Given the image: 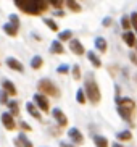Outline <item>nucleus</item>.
Returning <instances> with one entry per match:
<instances>
[{
  "instance_id": "obj_1",
  "label": "nucleus",
  "mask_w": 137,
  "mask_h": 147,
  "mask_svg": "<svg viewBox=\"0 0 137 147\" xmlns=\"http://www.w3.org/2000/svg\"><path fill=\"white\" fill-rule=\"evenodd\" d=\"M15 3L29 15H37L44 10V2L42 0H15Z\"/></svg>"
},
{
  "instance_id": "obj_2",
  "label": "nucleus",
  "mask_w": 137,
  "mask_h": 147,
  "mask_svg": "<svg viewBox=\"0 0 137 147\" xmlns=\"http://www.w3.org/2000/svg\"><path fill=\"white\" fill-rule=\"evenodd\" d=\"M86 92H87V97H89L92 102H99V100H100L99 86L94 82V79H92V78H90L89 81L86 82Z\"/></svg>"
},
{
  "instance_id": "obj_3",
  "label": "nucleus",
  "mask_w": 137,
  "mask_h": 147,
  "mask_svg": "<svg viewBox=\"0 0 137 147\" xmlns=\"http://www.w3.org/2000/svg\"><path fill=\"white\" fill-rule=\"evenodd\" d=\"M69 50H71L73 53H76V55H82V53L86 52L84 47H82V44L79 42L77 39H71V40H69Z\"/></svg>"
},
{
  "instance_id": "obj_4",
  "label": "nucleus",
  "mask_w": 137,
  "mask_h": 147,
  "mask_svg": "<svg viewBox=\"0 0 137 147\" xmlns=\"http://www.w3.org/2000/svg\"><path fill=\"white\" fill-rule=\"evenodd\" d=\"M34 102L40 107V110L42 112H47L48 110V100H47V97L45 95H42V94H36L34 95Z\"/></svg>"
},
{
  "instance_id": "obj_5",
  "label": "nucleus",
  "mask_w": 137,
  "mask_h": 147,
  "mask_svg": "<svg viewBox=\"0 0 137 147\" xmlns=\"http://www.w3.org/2000/svg\"><path fill=\"white\" fill-rule=\"evenodd\" d=\"M7 66L11 69H15V71H24V66H23L21 61H18L16 58H7Z\"/></svg>"
},
{
  "instance_id": "obj_6",
  "label": "nucleus",
  "mask_w": 137,
  "mask_h": 147,
  "mask_svg": "<svg viewBox=\"0 0 137 147\" xmlns=\"http://www.w3.org/2000/svg\"><path fill=\"white\" fill-rule=\"evenodd\" d=\"M2 123L7 129H15V120H13L11 113H3L2 115Z\"/></svg>"
},
{
  "instance_id": "obj_7",
  "label": "nucleus",
  "mask_w": 137,
  "mask_h": 147,
  "mask_svg": "<svg viewBox=\"0 0 137 147\" xmlns=\"http://www.w3.org/2000/svg\"><path fill=\"white\" fill-rule=\"evenodd\" d=\"M68 136L71 138V141H74L76 144H81L82 142V134L79 129H76V128H71V129L68 131Z\"/></svg>"
},
{
  "instance_id": "obj_8",
  "label": "nucleus",
  "mask_w": 137,
  "mask_h": 147,
  "mask_svg": "<svg viewBox=\"0 0 137 147\" xmlns=\"http://www.w3.org/2000/svg\"><path fill=\"white\" fill-rule=\"evenodd\" d=\"M53 117H55V120L60 123V126H64L68 123V118L63 115V112H61L60 108H55V110H53Z\"/></svg>"
},
{
  "instance_id": "obj_9",
  "label": "nucleus",
  "mask_w": 137,
  "mask_h": 147,
  "mask_svg": "<svg viewBox=\"0 0 137 147\" xmlns=\"http://www.w3.org/2000/svg\"><path fill=\"white\" fill-rule=\"evenodd\" d=\"M123 39L126 40V44H128L129 47H134V44H136V36H134V32L126 31L124 34H123Z\"/></svg>"
},
{
  "instance_id": "obj_10",
  "label": "nucleus",
  "mask_w": 137,
  "mask_h": 147,
  "mask_svg": "<svg viewBox=\"0 0 137 147\" xmlns=\"http://www.w3.org/2000/svg\"><path fill=\"white\" fill-rule=\"evenodd\" d=\"M2 84H3V89H5L7 92H8L10 95H16V89H15V86H13V82H11V81L5 79V81L2 82Z\"/></svg>"
},
{
  "instance_id": "obj_11",
  "label": "nucleus",
  "mask_w": 137,
  "mask_h": 147,
  "mask_svg": "<svg viewBox=\"0 0 137 147\" xmlns=\"http://www.w3.org/2000/svg\"><path fill=\"white\" fill-rule=\"evenodd\" d=\"M3 31L7 32V34H10V36H16V31H18V26H15L13 23H7L3 26Z\"/></svg>"
},
{
  "instance_id": "obj_12",
  "label": "nucleus",
  "mask_w": 137,
  "mask_h": 147,
  "mask_svg": "<svg viewBox=\"0 0 137 147\" xmlns=\"http://www.w3.org/2000/svg\"><path fill=\"white\" fill-rule=\"evenodd\" d=\"M87 57H89L90 63L95 66V68H100V65H102V61L99 60V57L95 55V52H87Z\"/></svg>"
},
{
  "instance_id": "obj_13",
  "label": "nucleus",
  "mask_w": 137,
  "mask_h": 147,
  "mask_svg": "<svg viewBox=\"0 0 137 147\" xmlns=\"http://www.w3.org/2000/svg\"><path fill=\"white\" fill-rule=\"evenodd\" d=\"M26 108H28V112H29V115H32V117L34 118H40V113L37 112V108L34 107V104H32V102H28V104H26Z\"/></svg>"
},
{
  "instance_id": "obj_14",
  "label": "nucleus",
  "mask_w": 137,
  "mask_h": 147,
  "mask_svg": "<svg viewBox=\"0 0 137 147\" xmlns=\"http://www.w3.org/2000/svg\"><path fill=\"white\" fill-rule=\"evenodd\" d=\"M94 142L97 147H108V141H107V138H103V136H95Z\"/></svg>"
},
{
  "instance_id": "obj_15",
  "label": "nucleus",
  "mask_w": 137,
  "mask_h": 147,
  "mask_svg": "<svg viewBox=\"0 0 137 147\" xmlns=\"http://www.w3.org/2000/svg\"><path fill=\"white\" fill-rule=\"evenodd\" d=\"M95 45H97V49H99L100 52H105L107 50V40L103 39V37H97L95 39Z\"/></svg>"
},
{
  "instance_id": "obj_16",
  "label": "nucleus",
  "mask_w": 137,
  "mask_h": 147,
  "mask_svg": "<svg viewBox=\"0 0 137 147\" xmlns=\"http://www.w3.org/2000/svg\"><path fill=\"white\" fill-rule=\"evenodd\" d=\"M52 52L53 53H63V45L60 40H53L52 42Z\"/></svg>"
},
{
  "instance_id": "obj_17",
  "label": "nucleus",
  "mask_w": 137,
  "mask_h": 147,
  "mask_svg": "<svg viewBox=\"0 0 137 147\" xmlns=\"http://www.w3.org/2000/svg\"><path fill=\"white\" fill-rule=\"evenodd\" d=\"M31 66H32V68H34V69L40 68V66H42V58H40V57H39V55H36L34 58L31 60Z\"/></svg>"
},
{
  "instance_id": "obj_18",
  "label": "nucleus",
  "mask_w": 137,
  "mask_h": 147,
  "mask_svg": "<svg viewBox=\"0 0 137 147\" xmlns=\"http://www.w3.org/2000/svg\"><path fill=\"white\" fill-rule=\"evenodd\" d=\"M131 138H132L131 131H121V133L118 134V139H120V141H129Z\"/></svg>"
},
{
  "instance_id": "obj_19",
  "label": "nucleus",
  "mask_w": 137,
  "mask_h": 147,
  "mask_svg": "<svg viewBox=\"0 0 137 147\" xmlns=\"http://www.w3.org/2000/svg\"><path fill=\"white\" fill-rule=\"evenodd\" d=\"M66 5H68V8H71L73 11H81V7H79L74 0H66Z\"/></svg>"
},
{
  "instance_id": "obj_20",
  "label": "nucleus",
  "mask_w": 137,
  "mask_h": 147,
  "mask_svg": "<svg viewBox=\"0 0 137 147\" xmlns=\"http://www.w3.org/2000/svg\"><path fill=\"white\" fill-rule=\"evenodd\" d=\"M76 99L79 104H86V95H84V89H79L76 94Z\"/></svg>"
},
{
  "instance_id": "obj_21",
  "label": "nucleus",
  "mask_w": 137,
  "mask_h": 147,
  "mask_svg": "<svg viewBox=\"0 0 137 147\" xmlns=\"http://www.w3.org/2000/svg\"><path fill=\"white\" fill-rule=\"evenodd\" d=\"M71 31L69 29H66V31H61L60 32V40H68V39H71Z\"/></svg>"
},
{
  "instance_id": "obj_22",
  "label": "nucleus",
  "mask_w": 137,
  "mask_h": 147,
  "mask_svg": "<svg viewBox=\"0 0 137 147\" xmlns=\"http://www.w3.org/2000/svg\"><path fill=\"white\" fill-rule=\"evenodd\" d=\"M118 112H120V115H121L123 118H124V120H128V121H129V113H131L129 110H126L124 107H118Z\"/></svg>"
},
{
  "instance_id": "obj_23",
  "label": "nucleus",
  "mask_w": 137,
  "mask_h": 147,
  "mask_svg": "<svg viewBox=\"0 0 137 147\" xmlns=\"http://www.w3.org/2000/svg\"><path fill=\"white\" fill-rule=\"evenodd\" d=\"M44 21H45V24H47L52 31H58V26H56V23L53 21V20H44Z\"/></svg>"
},
{
  "instance_id": "obj_24",
  "label": "nucleus",
  "mask_w": 137,
  "mask_h": 147,
  "mask_svg": "<svg viewBox=\"0 0 137 147\" xmlns=\"http://www.w3.org/2000/svg\"><path fill=\"white\" fill-rule=\"evenodd\" d=\"M18 138H19V141H21V142H23V146H24V147H32V146H31V142H29V141H28V138H26V136H24V134H19V136H18Z\"/></svg>"
},
{
  "instance_id": "obj_25",
  "label": "nucleus",
  "mask_w": 137,
  "mask_h": 147,
  "mask_svg": "<svg viewBox=\"0 0 137 147\" xmlns=\"http://www.w3.org/2000/svg\"><path fill=\"white\" fill-rule=\"evenodd\" d=\"M8 92L7 91H2L0 92V104H8Z\"/></svg>"
},
{
  "instance_id": "obj_26",
  "label": "nucleus",
  "mask_w": 137,
  "mask_h": 147,
  "mask_svg": "<svg viewBox=\"0 0 137 147\" xmlns=\"http://www.w3.org/2000/svg\"><path fill=\"white\" fill-rule=\"evenodd\" d=\"M73 76H74V79L81 78V69H79V65H74L73 66Z\"/></svg>"
},
{
  "instance_id": "obj_27",
  "label": "nucleus",
  "mask_w": 137,
  "mask_h": 147,
  "mask_svg": "<svg viewBox=\"0 0 137 147\" xmlns=\"http://www.w3.org/2000/svg\"><path fill=\"white\" fill-rule=\"evenodd\" d=\"M8 107L11 108V115H16V113H18V105H16V102H8Z\"/></svg>"
},
{
  "instance_id": "obj_28",
  "label": "nucleus",
  "mask_w": 137,
  "mask_h": 147,
  "mask_svg": "<svg viewBox=\"0 0 137 147\" xmlns=\"http://www.w3.org/2000/svg\"><path fill=\"white\" fill-rule=\"evenodd\" d=\"M10 23H13L15 26H19V18L16 15H10Z\"/></svg>"
},
{
  "instance_id": "obj_29",
  "label": "nucleus",
  "mask_w": 137,
  "mask_h": 147,
  "mask_svg": "<svg viewBox=\"0 0 137 147\" xmlns=\"http://www.w3.org/2000/svg\"><path fill=\"white\" fill-rule=\"evenodd\" d=\"M121 24H123V28H124V29H128V28L131 26V23H129V20H128L126 16L121 18Z\"/></svg>"
},
{
  "instance_id": "obj_30",
  "label": "nucleus",
  "mask_w": 137,
  "mask_h": 147,
  "mask_svg": "<svg viewBox=\"0 0 137 147\" xmlns=\"http://www.w3.org/2000/svg\"><path fill=\"white\" fill-rule=\"evenodd\" d=\"M131 21H132V26L137 29V13H132V15H131Z\"/></svg>"
},
{
  "instance_id": "obj_31",
  "label": "nucleus",
  "mask_w": 137,
  "mask_h": 147,
  "mask_svg": "<svg viewBox=\"0 0 137 147\" xmlns=\"http://www.w3.org/2000/svg\"><path fill=\"white\" fill-rule=\"evenodd\" d=\"M48 2H50L53 7H56V8H60L61 7V0H48Z\"/></svg>"
},
{
  "instance_id": "obj_32",
  "label": "nucleus",
  "mask_w": 137,
  "mask_h": 147,
  "mask_svg": "<svg viewBox=\"0 0 137 147\" xmlns=\"http://www.w3.org/2000/svg\"><path fill=\"white\" fill-rule=\"evenodd\" d=\"M64 71H68V66H66V65L58 66V73H64Z\"/></svg>"
},
{
  "instance_id": "obj_33",
  "label": "nucleus",
  "mask_w": 137,
  "mask_h": 147,
  "mask_svg": "<svg viewBox=\"0 0 137 147\" xmlns=\"http://www.w3.org/2000/svg\"><path fill=\"white\" fill-rule=\"evenodd\" d=\"M21 126H23V128H24L26 131H29V129H31V126L28 125V123H26V121H21Z\"/></svg>"
},
{
  "instance_id": "obj_34",
  "label": "nucleus",
  "mask_w": 137,
  "mask_h": 147,
  "mask_svg": "<svg viewBox=\"0 0 137 147\" xmlns=\"http://www.w3.org/2000/svg\"><path fill=\"white\" fill-rule=\"evenodd\" d=\"M110 21H111L110 18H105V20H103V26H108V24H110Z\"/></svg>"
},
{
  "instance_id": "obj_35",
  "label": "nucleus",
  "mask_w": 137,
  "mask_h": 147,
  "mask_svg": "<svg viewBox=\"0 0 137 147\" xmlns=\"http://www.w3.org/2000/svg\"><path fill=\"white\" fill-rule=\"evenodd\" d=\"M60 146H61V147H73V146H69V144H64V142H61Z\"/></svg>"
},
{
  "instance_id": "obj_36",
  "label": "nucleus",
  "mask_w": 137,
  "mask_h": 147,
  "mask_svg": "<svg viewBox=\"0 0 137 147\" xmlns=\"http://www.w3.org/2000/svg\"><path fill=\"white\" fill-rule=\"evenodd\" d=\"M111 147H123V146H121V144H118V142H115V144H113Z\"/></svg>"
}]
</instances>
